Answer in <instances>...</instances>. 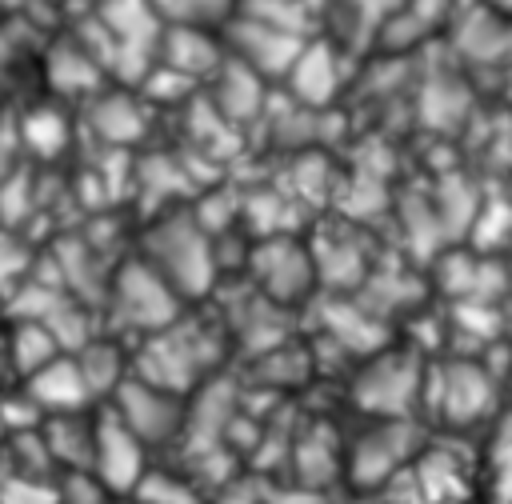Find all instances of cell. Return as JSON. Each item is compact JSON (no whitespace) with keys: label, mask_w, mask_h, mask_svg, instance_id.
I'll list each match as a JSON object with an SVG mask.
<instances>
[{"label":"cell","mask_w":512,"mask_h":504,"mask_svg":"<svg viewBox=\"0 0 512 504\" xmlns=\"http://www.w3.org/2000/svg\"><path fill=\"white\" fill-rule=\"evenodd\" d=\"M112 412L120 416V424L144 444V448H156V444H172L184 436V420H188V408H184V396L180 392H168L144 376H128L112 396H108Z\"/></svg>","instance_id":"obj_4"},{"label":"cell","mask_w":512,"mask_h":504,"mask_svg":"<svg viewBox=\"0 0 512 504\" xmlns=\"http://www.w3.org/2000/svg\"><path fill=\"white\" fill-rule=\"evenodd\" d=\"M148 472V448L120 424L112 408H100V428H96V456H92V476L112 492V496H132L136 484Z\"/></svg>","instance_id":"obj_6"},{"label":"cell","mask_w":512,"mask_h":504,"mask_svg":"<svg viewBox=\"0 0 512 504\" xmlns=\"http://www.w3.org/2000/svg\"><path fill=\"white\" fill-rule=\"evenodd\" d=\"M228 40H232L236 60L248 64L252 72H264V76H284L292 68V60L300 56V48H304V40L296 32H284V28L252 20V16L232 20Z\"/></svg>","instance_id":"obj_7"},{"label":"cell","mask_w":512,"mask_h":504,"mask_svg":"<svg viewBox=\"0 0 512 504\" xmlns=\"http://www.w3.org/2000/svg\"><path fill=\"white\" fill-rule=\"evenodd\" d=\"M208 364H212L208 360V336L200 328H188L180 316L168 328L144 336L140 348L132 352V372L136 376H144V380H152L168 392H180V396L204 380Z\"/></svg>","instance_id":"obj_3"},{"label":"cell","mask_w":512,"mask_h":504,"mask_svg":"<svg viewBox=\"0 0 512 504\" xmlns=\"http://www.w3.org/2000/svg\"><path fill=\"white\" fill-rule=\"evenodd\" d=\"M352 396L364 412L396 420L420 396V360L412 352H396V348L376 352L360 368V376L352 384Z\"/></svg>","instance_id":"obj_5"},{"label":"cell","mask_w":512,"mask_h":504,"mask_svg":"<svg viewBox=\"0 0 512 504\" xmlns=\"http://www.w3.org/2000/svg\"><path fill=\"white\" fill-rule=\"evenodd\" d=\"M20 140H24V148H32L36 156H56V152L68 144V120H64L56 108L40 104V108H32V112L20 120Z\"/></svg>","instance_id":"obj_19"},{"label":"cell","mask_w":512,"mask_h":504,"mask_svg":"<svg viewBox=\"0 0 512 504\" xmlns=\"http://www.w3.org/2000/svg\"><path fill=\"white\" fill-rule=\"evenodd\" d=\"M488 404H492V380L484 376L480 364L460 360L444 372V416L452 424H472Z\"/></svg>","instance_id":"obj_12"},{"label":"cell","mask_w":512,"mask_h":504,"mask_svg":"<svg viewBox=\"0 0 512 504\" xmlns=\"http://www.w3.org/2000/svg\"><path fill=\"white\" fill-rule=\"evenodd\" d=\"M20 388L28 392V400H32L44 416H52V412H80V408H92V400H96L72 352H60L56 360H48V364H44L40 372H32Z\"/></svg>","instance_id":"obj_10"},{"label":"cell","mask_w":512,"mask_h":504,"mask_svg":"<svg viewBox=\"0 0 512 504\" xmlns=\"http://www.w3.org/2000/svg\"><path fill=\"white\" fill-rule=\"evenodd\" d=\"M0 436H4V432H0Z\"/></svg>","instance_id":"obj_23"},{"label":"cell","mask_w":512,"mask_h":504,"mask_svg":"<svg viewBox=\"0 0 512 504\" xmlns=\"http://www.w3.org/2000/svg\"><path fill=\"white\" fill-rule=\"evenodd\" d=\"M252 276L272 300H300L312 288V252L292 240H268L252 252Z\"/></svg>","instance_id":"obj_9"},{"label":"cell","mask_w":512,"mask_h":504,"mask_svg":"<svg viewBox=\"0 0 512 504\" xmlns=\"http://www.w3.org/2000/svg\"><path fill=\"white\" fill-rule=\"evenodd\" d=\"M32 264H36L32 248H28L8 224H0V292L12 296V292L32 276Z\"/></svg>","instance_id":"obj_21"},{"label":"cell","mask_w":512,"mask_h":504,"mask_svg":"<svg viewBox=\"0 0 512 504\" xmlns=\"http://www.w3.org/2000/svg\"><path fill=\"white\" fill-rule=\"evenodd\" d=\"M180 300L184 296L140 256L124 260L116 268V276L108 280V296H104L108 320L116 328H128V332H140V336H152V332L168 328L180 316Z\"/></svg>","instance_id":"obj_2"},{"label":"cell","mask_w":512,"mask_h":504,"mask_svg":"<svg viewBox=\"0 0 512 504\" xmlns=\"http://www.w3.org/2000/svg\"><path fill=\"white\" fill-rule=\"evenodd\" d=\"M72 356H76V364H80V372H84V380H88V388H92L96 400L112 396V392L132 376V356H128L116 340L92 336V340H88L80 352H72Z\"/></svg>","instance_id":"obj_14"},{"label":"cell","mask_w":512,"mask_h":504,"mask_svg":"<svg viewBox=\"0 0 512 504\" xmlns=\"http://www.w3.org/2000/svg\"><path fill=\"white\" fill-rule=\"evenodd\" d=\"M64 348L56 344V336L40 324V320H16L4 336V356H8V368L20 372V380H28L32 372H40L48 360H56Z\"/></svg>","instance_id":"obj_15"},{"label":"cell","mask_w":512,"mask_h":504,"mask_svg":"<svg viewBox=\"0 0 512 504\" xmlns=\"http://www.w3.org/2000/svg\"><path fill=\"white\" fill-rule=\"evenodd\" d=\"M92 128H96L104 140H112V144H128V140H136L140 128H144V112H140L124 92H108V96H100V100L92 104Z\"/></svg>","instance_id":"obj_18"},{"label":"cell","mask_w":512,"mask_h":504,"mask_svg":"<svg viewBox=\"0 0 512 504\" xmlns=\"http://www.w3.org/2000/svg\"><path fill=\"white\" fill-rule=\"evenodd\" d=\"M0 504H60L56 480H36V476H16L0 468Z\"/></svg>","instance_id":"obj_22"},{"label":"cell","mask_w":512,"mask_h":504,"mask_svg":"<svg viewBox=\"0 0 512 504\" xmlns=\"http://www.w3.org/2000/svg\"><path fill=\"white\" fill-rule=\"evenodd\" d=\"M152 8L168 24L208 28V24H220L232 12V0H152Z\"/></svg>","instance_id":"obj_20"},{"label":"cell","mask_w":512,"mask_h":504,"mask_svg":"<svg viewBox=\"0 0 512 504\" xmlns=\"http://www.w3.org/2000/svg\"><path fill=\"white\" fill-rule=\"evenodd\" d=\"M44 72L52 80L56 92H92L100 84V60L80 44V40H64L48 52L44 60Z\"/></svg>","instance_id":"obj_16"},{"label":"cell","mask_w":512,"mask_h":504,"mask_svg":"<svg viewBox=\"0 0 512 504\" xmlns=\"http://www.w3.org/2000/svg\"><path fill=\"white\" fill-rule=\"evenodd\" d=\"M144 264H152L180 296H200L212 284V248L192 216H160L144 232Z\"/></svg>","instance_id":"obj_1"},{"label":"cell","mask_w":512,"mask_h":504,"mask_svg":"<svg viewBox=\"0 0 512 504\" xmlns=\"http://www.w3.org/2000/svg\"><path fill=\"white\" fill-rule=\"evenodd\" d=\"M96 428H100V408H80V412H52L40 424V436L48 444V456L56 472H92L96 456Z\"/></svg>","instance_id":"obj_8"},{"label":"cell","mask_w":512,"mask_h":504,"mask_svg":"<svg viewBox=\"0 0 512 504\" xmlns=\"http://www.w3.org/2000/svg\"><path fill=\"white\" fill-rule=\"evenodd\" d=\"M288 88L296 92V100L304 104H328L336 92V56L324 44H304L300 56L292 60V68L284 72Z\"/></svg>","instance_id":"obj_13"},{"label":"cell","mask_w":512,"mask_h":504,"mask_svg":"<svg viewBox=\"0 0 512 504\" xmlns=\"http://www.w3.org/2000/svg\"><path fill=\"white\" fill-rule=\"evenodd\" d=\"M156 60L168 64L172 72L196 80V76H204V72H220V68H224V48H220L204 28H192V24H164Z\"/></svg>","instance_id":"obj_11"},{"label":"cell","mask_w":512,"mask_h":504,"mask_svg":"<svg viewBox=\"0 0 512 504\" xmlns=\"http://www.w3.org/2000/svg\"><path fill=\"white\" fill-rule=\"evenodd\" d=\"M396 432H400V424L388 420V424H380L376 432H368L364 440H356V448H352V456H348V472H352L360 484H380V480L388 476V468L400 460Z\"/></svg>","instance_id":"obj_17"}]
</instances>
